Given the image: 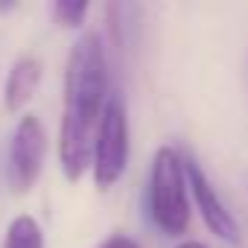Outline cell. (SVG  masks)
I'll use <instances>...</instances> for the list:
<instances>
[{
	"instance_id": "obj_1",
	"label": "cell",
	"mask_w": 248,
	"mask_h": 248,
	"mask_svg": "<svg viewBox=\"0 0 248 248\" xmlns=\"http://www.w3.org/2000/svg\"><path fill=\"white\" fill-rule=\"evenodd\" d=\"M108 62L96 32H82L64 64L62 123H59V167L67 181H79L91 170L93 140L108 105Z\"/></svg>"
},
{
	"instance_id": "obj_2",
	"label": "cell",
	"mask_w": 248,
	"mask_h": 248,
	"mask_svg": "<svg viewBox=\"0 0 248 248\" xmlns=\"http://www.w3.org/2000/svg\"><path fill=\"white\" fill-rule=\"evenodd\" d=\"M149 219L164 236H184L190 228V184L184 152L175 146H161L152 155L149 167V190H146Z\"/></svg>"
},
{
	"instance_id": "obj_3",
	"label": "cell",
	"mask_w": 248,
	"mask_h": 248,
	"mask_svg": "<svg viewBox=\"0 0 248 248\" xmlns=\"http://www.w3.org/2000/svg\"><path fill=\"white\" fill-rule=\"evenodd\" d=\"M129 111H126V99L123 93L111 91L105 114L99 120L96 129V140H93V158H91V175L96 190H111L129 167V152H132V140H129Z\"/></svg>"
},
{
	"instance_id": "obj_4",
	"label": "cell",
	"mask_w": 248,
	"mask_h": 248,
	"mask_svg": "<svg viewBox=\"0 0 248 248\" xmlns=\"http://www.w3.org/2000/svg\"><path fill=\"white\" fill-rule=\"evenodd\" d=\"M47 158V129L38 114H21L6 152V181L12 193L27 196L41 178Z\"/></svg>"
},
{
	"instance_id": "obj_5",
	"label": "cell",
	"mask_w": 248,
	"mask_h": 248,
	"mask_svg": "<svg viewBox=\"0 0 248 248\" xmlns=\"http://www.w3.org/2000/svg\"><path fill=\"white\" fill-rule=\"evenodd\" d=\"M184 167H187L190 199H193L202 222L207 225V231L228 245H239V225H236L233 213L228 210L225 199L219 196V190L213 187V181L207 178V172L202 170V164L193 155H184Z\"/></svg>"
},
{
	"instance_id": "obj_6",
	"label": "cell",
	"mask_w": 248,
	"mask_h": 248,
	"mask_svg": "<svg viewBox=\"0 0 248 248\" xmlns=\"http://www.w3.org/2000/svg\"><path fill=\"white\" fill-rule=\"evenodd\" d=\"M41 76H44V64H41V59H35V56H21L12 67H9V73H6V82H3V105H6V111H21L32 96H35V91H38V85H41Z\"/></svg>"
},
{
	"instance_id": "obj_7",
	"label": "cell",
	"mask_w": 248,
	"mask_h": 248,
	"mask_svg": "<svg viewBox=\"0 0 248 248\" xmlns=\"http://www.w3.org/2000/svg\"><path fill=\"white\" fill-rule=\"evenodd\" d=\"M3 248H44V231L41 225L21 213L6 225V236H3Z\"/></svg>"
},
{
	"instance_id": "obj_8",
	"label": "cell",
	"mask_w": 248,
	"mask_h": 248,
	"mask_svg": "<svg viewBox=\"0 0 248 248\" xmlns=\"http://www.w3.org/2000/svg\"><path fill=\"white\" fill-rule=\"evenodd\" d=\"M50 12H53L56 24H62L67 30H76V27L85 24V18L91 12V3L88 0H59V3L50 6Z\"/></svg>"
},
{
	"instance_id": "obj_9",
	"label": "cell",
	"mask_w": 248,
	"mask_h": 248,
	"mask_svg": "<svg viewBox=\"0 0 248 248\" xmlns=\"http://www.w3.org/2000/svg\"><path fill=\"white\" fill-rule=\"evenodd\" d=\"M99 248H140L132 236H126V233H114V236H108Z\"/></svg>"
},
{
	"instance_id": "obj_10",
	"label": "cell",
	"mask_w": 248,
	"mask_h": 248,
	"mask_svg": "<svg viewBox=\"0 0 248 248\" xmlns=\"http://www.w3.org/2000/svg\"><path fill=\"white\" fill-rule=\"evenodd\" d=\"M175 248H207L202 239H184V242H178Z\"/></svg>"
},
{
	"instance_id": "obj_11",
	"label": "cell",
	"mask_w": 248,
	"mask_h": 248,
	"mask_svg": "<svg viewBox=\"0 0 248 248\" xmlns=\"http://www.w3.org/2000/svg\"><path fill=\"white\" fill-rule=\"evenodd\" d=\"M242 178H245V190H248V172H245V175H242Z\"/></svg>"
}]
</instances>
